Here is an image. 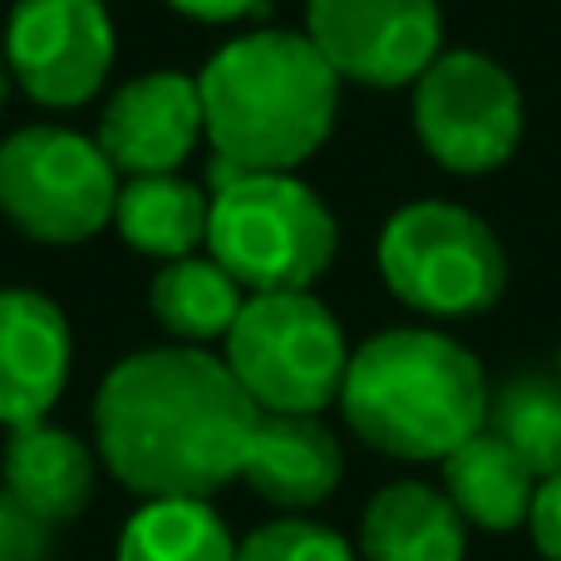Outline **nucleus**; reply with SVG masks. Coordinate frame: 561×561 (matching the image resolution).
<instances>
[{"instance_id": "423d86ee", "label": "nucleus", "mask_w": 561, "mask_h": 561, "mask_svg": "<svg viewBox=\"0 0 561 561\" xmlns=\"http://www.w3.org/2000/svg\"><path fill=\"white\" fill-rule=\"evenodd\" d=\"M222 359L262 414H320L340 404L350 345L316 290H266L247 296Z\"/></svg>"}, {"instance_id": "1a4fd4ad", "label": "nucleus", "mask_w": 561, "mask_h": 561, "mask_svg": "<svg viewBox=\"0 0 561 561\" xmlns=\"http://www.w3.org/2000/svg\"><path fill=\"white\" fill-rule=\"evenodd\" d=\"M0 55L30 104L79 108L114 75L118 35L104 0H15Z\"/></svg>"}, {"instance_id": "20e7f679", "label": "nucleus", "mask_w": 561, "mask_h": 561, "mask_svg": "<svg viewBox=\"0 0 561 561\" xmlns=\"http://www.w3.org/2000/svg\"><path fill=\"white\" fill-rule=\"evenodd\" d=\"M340 252V222L296 173H237L217 163L207 256L247 296L310 290Z\"/></svg>"}, {"instance_id": "9d476101", "label": "nucleus", "mask_w": 561, "mask_h": 561, "mask_svg": "<svg viewBox=\"0 0 561 561\" xmlns=\"http://www.w3.org/2000/svg\"><path fill=\"white\" fill-rule=\"evenodd\" d=\"M306 39L340 84L414 89L444 55L438 0H306Z\"/></svg>"}, {"instance_id": "0eeeda50", "label": "nucleus", "mask_w": 561, "mask_h": 561, "mask_svg": "<svg viewBox=\"0 0 561 561\" xmlns=\"http://www.w3.org/2000/svg\"><path fill=\"white\" fill-rule=\"evenodd\" d=\"M118 168L89 134L30 124L0 138V217L39 247L94 242L114 222Z\"/></svg>"}, {"instance_id": "ddd939ff", "label": "nucleus", "mask_w": 561, "mask_h": 561, "mask_svg": "<svg viewBox=\"0 0 561 561\" xmlns=\"http://www.w3.org/2000/svg\"><path fill=\"white\" fill-rule=\"evenodd\" d=\"M345 478V448L320 414H262L242 458V483L290 517L320 507Z\"/></svg>"}, {"instance_id": "b1692460", "label": "nucleus", "mask_w": 561, "mask_h": 561, "mask_svg": "<svg viewBox=\"0 0 561 561\" xmlns=\"http://www.w3.org/2000/svg\"><path fill=\"white\" fill-rule=\"evenodd\" d=\"M178 15L197 20V25H232V20L252 15L262 0H168Z\"/></svg>"}, {"instance_id": "412c9836", "label": "nucleus", "mask_w": 561, "mask_h": 561, "mask_svg": "<svg viewBox=\"0 0 561 561\" xmlns=\"http://www.w3.org/2000/svg\"><path fill=\"white\" fill-rule=\"evenodd\" d=\"M237 561H355L350 542L310 517H276L237 542Z\"/></svg>"}, {"instance_id": "6ab92c4d", "label": "nucleus", "mask_w": 561, "mask_h": 561, "mask_svg": "<svg viewBox=\"0 0 561 561\" xmlns=\"http://www.w3.org/2000/svg\"><path fill=\"white\" fill-rule=\"evenodd\" d=\"M114 561H237V537L213 497H148L128 517Z\"/></svg>"}, {"instance_id": "f03ea898", "label": "nucleus", "mask_w": 561, "mask_h": 561, "mask_svg": "<svg viewBox=\"0 0 561 561\" xmlns=\"http://www.w3.org/2000/svg\"><path fill=\"white\" fill-rule=\"evenodd\" d=\"M203 128L217 163L237 173H296L335 134L340 75L306 30H252L197 75Z\"/></svg>"}, {"instance_id": "9b49d317", "label": "nucleus", "mask_w": 561, "mask_h": 561, "mask_svg": "<svg viewBox=\"0 0 561 561\" xmlns=\"http://www.w3.org/2000/svg\"><path fill=\"white\" fill-rule=\"evenodd\" d=\"M203 138L207 128L197 75L183 69H148L118 84L94 128V144L128 178L178 173Z\"/></svg>"}, {"instance_id": "4be33fe9", "label": "nucleus", "mask_w": 561, "mask_h": 561, "mask_svg": "<svg viewBox=\"0 0 561 561\" xmlns=\"http://www.w3.org/2000/svg\"><path fill=\"white\" fill-rule=\"evenodd\" d=\"M49 557H55V527L0 488V561H49Z\"/></svg>"}, {"instance_id": "5701e85b", "label": "nucleus", "mask_w": 561, "mask_h": 561, "mask_svg": "<svg viewBox=\"0 0 561 561\" xmlns=\"http://www.w3.org/2000/svg\"><path fill=\"white\" fill-rule=\"evenodd\" d=\"M527 533H533L537 552H542L547 561H561V473L547 478V483H537Z\"/></svg>"}, {"instance_id": "f8f14e48", "label": "nucleus", "mask_w": 561, "mask_h": 561, "mask_svg": "<svg viewBox=\"0 0 561 561\" xmlns=\"http://www.w3.org/2000/svg\"><path fill=\"white\" fill-rule=\"evenodd\" d=\"M75 330L65 310L30 286L0 290V424L25 428L49 419L69 385Z\"/></svg>"}, {"instance_id": "aec40b11", "label": "nucleus", "mask_w": 561, "mask_h": 561, "mask_svg": "<svg viewBox=\"0 0 561 561\" xmlns=\"http://www.w3.org/2000/svg\"><path fill=\"white\" fill-rule=\"evenodd\" d=\"M488 428L533 468L537 483L561 473V379L552 375H513L493 389Z\"/></svg>"}, {"instance_id": "7ed1b4c3", "label": "nucleus", "mask_w": 561, "mask_h": 561, "mask_svg": "<svg viewBox=\"0 0 561 561\" xmlns=\"http://www.w3.org/2000/svg\"><path fill=\"white\" fill-rule=\"evenodd\" d=\"M493 389L468 345L428 325H394L350 350L340 414L365 448L399 463H444L488 428Z\"/></svg>"}, {"instance_id": "393cba45", "label": "nucleus", "mask_w": 561, "mask_h": 561, "mask_svg": "<svg viewBox=\"0 0 561 561\" xmlns=\"http://www.w3.org/2000/svg\"><path fill=\"white\" fill-rule=\"evenodd\" d=\"M10 84H15V79H10V69H5V55H0V114H5V99H10Z\"/></svg>"}, {"instance_id": "bb28decb", "label": "nucleus", "mask_w": 561, "mask_h": 561, "mask_svg": "<svg viewBox=\"0 0 561 561\" xmlns=\"http://www.w3.org/2000/svg\"><path fill=\"white\" fill-rule=\"evenodd\" d=\"M104 5H108V0H104Z\"/></svg>"}, {"instance_id": "f257e3e1", "label": "nucleus", "mask_w": 561, "mask_h": 561, "mask_svg": "<svg viewBox=\"0 0 561 561\" xmlns=\"http://www.w3.org/2000/svg\"><path fill=\"white\" fill-rule=\"evenodd\" d=\"M262 409L222 355L153 345L124 355L94 394V454L134 497H213L242 478Z\"/></svg>"}, {"instance_id": "a211bd4d", "label": "nucleus", "mask_w": 561, "mask_h": 561, "mask_svg": "<svg viewBox=\"0 0 561 561\" xmlns=\"http://www.w3.org/2000/svg\"><path fill=\"white\" fill-rule=\"evenodd\" d=\"M247 306V290L237 286L213 256H183V262H163L148 286V310L168 330L173 345H213L227 340Z\"/></svg>"}, {"instance_id": "4468645a", "label": "nucleus", "mask_w": 561, "mask_h": 561, "mask_svg": "<svg viewBox=\"0 0 561 561\" xmlns=\"http://www.w3.org/2000/svg\"><path fill=\"white\" fill-rule=\"evenodd\" d=\"M0 473H5V493L15 503H25L35 517L59 527L84 513L89 497H94L99 454L79 434L39 419V424L10 428Z\"/></svg>"}, {"instance_id": "a878e982", "label": "nucleus", "mask_w": 561, "mask_h": 561, "mask_svg": "<svg viewBox=\"0 0 561 561\" xmlns=\"http://www.w3.org/2000/svg\"><path fill=\"white\" fill-rule=\"evenodd\" d=\"M557 379H561V350H557Z\"/></svg>"}, {"instance_id": "6e6552de", "label": "nucleus", "mask_w": 561, "mask_h": 561, "mask_svg": "<svg viewBox=\"0 0 561 561\" xmlns=\"http://www.w3.org/2000/svg\"><path fill=\"white\" fill-rule=\"evenodd\" d=\"M414 138L444 173L483 178L513 163L527 134V99L497 59L444 49L414 79Z\"/></svg>"}, {"instance_id": "dca6fc26", "label": "nucleus", "mask_w": 561, "mask_h": 561, "mask_svg": "<svg viewBox=\"0 0 561 561\" xmlns=\"http://www.w3.org/2000/svg\"><path fill=\"white\" fill-rule=\"evenodd\" d=\"M444 493L463 513L468 527L483 533H517L533 517L537 478L493 428H478L468 444L444 458Z\"/></svg>"}, {"instance_id": "f3484780", "label": "nucleus", "mask_w": 561, "mask_h": 561, "mask_svg": "<svg viewBox=\"0 0 561 561\" xmlns=\"http://www.w3.org/2000/svg\"><path fill=\"white\" fill-rule=\"evenodd\" d=\"M213 193L178 173L128 178L114 203V232L148 262H183L207 247Z\"/></svg>"}, {"instance_id": "2eb2a0df", "label": "nucleus", "mask_w": 561, "mask_h": 561, "mask_svg": "<svg viewBox=\"0 0 561 561\" xmlns=\"http://www.w3.org/2000/svg\"><path fill=\"white\" fill-rule=\"evenodd\" d=\"M359 557L365 561H463L468 523L444 488L389 483L365 503L359 517Z\"/></svg>"}, {"instance_id": "39448f33", "label": "nucleus", "mask_w": 561, "mask_h": 561, "mask_svg": "<svg viewBox=\"0 0 561 561\" xmlns=\"http://www.w3.org/2000/svg\"><path fill=\"white\" fill-rule=\"evenodd\" d=\"M389 296L424 320H473L503 300L507 252L478 213L458 203H409L379 227L375 247Z\"/></svg>"}]
</instances>
